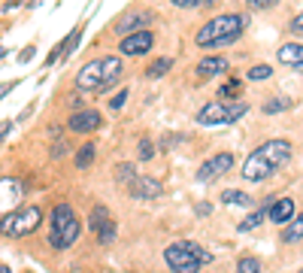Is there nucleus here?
<instances>
[{
    "mask_svg": "<svg viewBox=\"0 0 303 273\" xmlns=\"http://www.w3.org/2000/svg\"><path fill=\"white\" fill-rule=\"evenodd\" d=\"M291 161V143L288 140H267V143H261L249 158H246V164H243V179H249V182H264L267 176L279 170V167H285Z\"/></svg>",
    "mask_w": 303,
    "mask_h": 273,
    "instance_id": "f257e3e1",
    "label": "nucleus"
},
{
    "mask_svg": "<svg viewBox=\"0 0 303 273\" xmlns=\"http://www.w3.org/2000/svg\"><path fill=\"white\" fill-rule=\"evenodd\" d=\"M122 76V58L106 55L94 58L76 73V88L79 91H109V85H115Z\"/></svg>",
    "mask_w": 303,
    "mask_h": 273,
    "instance_id": "f03ea898",
    "label": "nucleus"
},
{
    "mask_svg": "<svg viewBox=\"0 0 303 273\" xmlns=\"http://www.w3.org/2000/svg\"><path fill=\"white\" fill-rule=\"evenodd\" d=\"M246 28V15H218L212 22H206L197 31V46L203 49H215V46H231Z\"/></svg>",
    "mask_w": 303,
    "mask_h": 273,
    "instance_id": "7ed1b4c3",
    "label": "nucleus"
},
{
    "mask_svg": "<svg viewBox=\"0 0 303 273\" xmlns=\"http://www.w3.org/2000/svg\"><path fill=\"white\" fill-rule=\"evenodd\" d=\"M79 237V219L70 204H55L52 219H49V246L52 249H70Z\"/></svg>",
    "mask_w": 303,
    "mask_h": 273,
    "instance_id": "20e7f679",
    "label": "nucleus"
},
{
    "mask_svg": "<svg viewBox=\"0 0 303 273\" xmlns=\"http://www.w3.org/2000/svg\"><path fill=\"white\" fill-rule=\"evenodd\" d=\"M164 258H167V264H170V270H173V273H197L203 264L212 258V255H209V252H203L197 243L182 240V243L167 246Z\"/></svg>",
    "mask_w": 303,
    "mask_h": 273,
    "instance_id": "39448f33",
    "label": "nucleus"
},
{
    "mask_svg": "<svg viewBox=\"0 0 303 273\" xmlns=\"http://www.w3.org/2000/svg\"><path fill=\"white\" fill-rule=\"evenodd\" d=\"M39 222H43V209L36 204H25V206H15L12 212H6L3 219H0V234L3 237H28V234H34L36 228H39Z\"/></svg>",
    "mask_w": 303,
    "mask_h": 273,
    "instance_id": "423d86ee",
    "label": "nucleus"
},
{
    "mask_svg": "<svg viewBox=\"0 0 303 273\" xmlns=\"http://www.w3.org/2000/svg\"><path fill=\"white\" fill-rule=\"evenodd\" d=\"M249 112V106L243 101L234 103H206L197 112V125H231L236 119H243Z\"/></svg>",
    "mask_w": 303,
    "mask_h": 273,
    "instance_id": "0eeeda50",
    "label": "nucleus"
},
{
    "mask_svg": "<svg viewBox=\"0 0 303 273\" xmlns=\"http://www.w3.org/2000/svg\"><path fill=\"white\" fill-rule=\"evenodd\" d=\"M231 167H234V155H231V152H218V155H212L200 170H197V179H200V182H215L218 176L231 173Z\"/></svg>",
    "mask_w": 303,
    "mask_h": 273,
    "instance_id": "6e6552de",
    "label": "nucleus"
},
{
    "mask_svg": "<svg viewBox=\"0 0 303 273\" xmlns=\"http://www.w3.org/2000/svg\"><path fill=\"white\" fill-rule=\"evenodd\" d=\"M100 125H103V119H100L97 109H76L67 122V128L73 134H91V131H97Z\"/></svg>",
    "mask_w": 303,
    "mask_h": 273,
    "instance_id": "1a4fd4ad",
    "label": "nucleus"
},
{
    "mask_svg": "<svg viewBox=\"0 0 303 273\" xmlns=\"http://www.w3.org/2000/svg\"><path fill=\"white\" fill-rule=\"evenodd\" d=\"M22 194H25V185L18 179H0V219L12 212L15 204H22Z\"/></svg>",
    "mask_w": 303,
    "mask_h": 273,
    "instance_id": "9d476101",
    "label": "nucleus"
},
{
    "mask_svg": "<svg viewBox=\"0 0 303 273\" xmlns=\"http://www.w3.org/2000/svg\"><path fill=\"white\" fill-rule=\"evenodd\" d=\"M152 22V12L149 9H131V12H125L118 22H115V34H122V36H128V34H134V31H143L146 25Z\"/></svg>",
    "mask_w": 303,
    "mask_h": 273,
    "instance_id": "9b49d317",
    "label": "nucleus"
},
{
    "mask_svg": "<svg viewBox=\"0 0 303 273\" xmlns=\"http://www.w3.org/2000/svg\"><path fill=\"white\" fill-rule=\"evenodd\" d=\"M152 43H155V34L143 28V31H134V34L122 36V52L125 55H146L152 49Z\"/></svg>",
    "mask_w": 303,
    "mask_h": 273,
    "instance_id": "f8f14e48",
    "label": "nucleus"
},
{
    "mask_svg": "<svg viewBox=\"0 0 303 273\" xmlns=\"http://www.w3.org/2000/svg\"><path fill=\"white\" fill-rule=\"evenodd\" d=\"M131 194L139 201H149V198H158L161 194V182L155 176H136L131 182Z\"/></svg>",
    "mask_w": 303,
    "mask_h": 273,
    "instance_id": "ddd939ff",
    "label": "nucleus"
},
{
    "mask_svg": "<svg viewBox=\"0 0 303 273\" xmlns=\"http://www.w3.org/2000/svg\"><path fill=\"white\" fill-rule=\"evenodd\" d=\"M228 67H231V61H228V58H218V55H209V58H203L200 64H197V76H200V79H212V76H218V73H225Z\"/></svg>",
    "mask_w": 303,
    "mask_h": 273,
    "instance_id": "4468645a",
    "label": "nucleus"
},
{
    "mask_svg": "<svg viewBox=\"0 0 303 273\" xmlns=\"http://www.w3.org/2000/svg\"><path fill=\"white\" fill-rule=\"evenodd\" d=\"M294 219V201L291 198H282V201H273L270 206V222L273 225H285Z\"/></svg>",
    "mask_w": 303,
    "mask_h": 273,
    "instance_id": "2eb2a0df",
    "label": "nucleus"
},
{
    "mask_svg": "<svg viewBox=\"0 0 303 273\" xmlns=\"http://www.w3.org/2000/svg\"><path fill=\"white\" fill-rule=\"evenodd\" d=\"M270 206H273V198H270V201H264V204L258 206L249 219H243V222H239V231H243V234H246V231H255L264 219H270Z\"/></svg>",
    "mask_w": 303,
    "mask_h": 273,
    "instance_id": "dca6fc26",
    "label": "nucleus"
},
{
    "mask_svg": "<svg viewBox=\"0 0 303 273\" xmlns=\"http://www.w3.org/2000/svg\"><path fill=\"white\" fill-rule=\"evenodd\" d=\"M279 61L288 64V67H300L303 64V46H297V43H285V46L279 49Z\"/></svg>",
    "mask_w": 303,
    "mask_h": 273,
    "instance_id": "f3484780",
    "label": "nucleus"
},
{
    "mask_svg": "<svg viewBox=\"0 0 303 273\" xmlns=\"http://www.w3.org/2000/svg\"><path fill=\"white\" fill-rule=\"evenodd\" d=\"M221 204H228V206H252L255 201H252L246 191H236V188H231V191H221Z\"/></svg>",
    "mask_w": 303,
    "mask_h": 273,
    "instance_id": "a211bd4d",
    "label": "nucleus"
},
{
    "mask_svg": "<svg viewBox=\"0 0 303 273\" xmlns=\"http://www.w3.org/2000/svg\"><path fill=\"white\" fill-rule=\"evenodd\" d=\"M106 222H112V219H109V209L97 204L94 209H91V216H88V231H100Z\"/></svg>",
    "mask_w": 303,
    "mask_h": 273,
    "instance_id": "6ab92c4d",
    "label": "nucleus"
},
{
    "mask_svg": "<svg viewBox=\"0 0 303 273\" xmlns=\"http://www.w3.org/2000/svg\"><path fill=\"white\" fill-rule=\"evenodd\" d=\"M91 164H94V146H91V143H85V146L76 152V167H79V170H85V167H91Z\"/></svg>",
    "mask_w": 303,
    "mask_h": 273,
    "instance_id": "aec40b11",
    "label": "nucleus"
},
{
    "mask_svg": "<svg viewBox=\"0 0 303 273\" xmlns=\"http://www.w3.org/2000/svg\"><path fill=\"white\" fill-rule=\"evenodd\" d=\"M300 237H303V212L297 219H291V228H288V231H282V240H285V243H297Z\"/></svg>",
    "mask_w": 303,
    "mask_h": 273,
    "instance_id": "412c9836",
    "label": "nucleus"
},
{
    "mask_svg": "<svg viewBox=\"0 0 303 273\" xmlns=\"http://www.w3.org/2000/svg\"><path fill=\"white\" fill-rule=\"evenodd\" d=\"M170 67H173V58H161V61H155L152 67L146 70V76H149V79H158V76H164Z\"/></svg>",
    "mask_w": 303,
    "mask_h": 273,
    "instance_id": "4be33fe9",
    "label": "nucleus"
},
{
    "mask_svg": "<svg viewBox=\"0 0 303 273\" xmlns=\"http://www.w3.org/2000/svg\"><path fill=\"white\" fill-rule=\"evenodd\" d=\"M239 91H243V82H236V79H231L228 85H221V91H218V94H221L225 101H228V98L234 101V98H239Z\"/></svg>",
    "mask_w": 303,
    "mask_h": 273,
    "instance_id": "5701e85b",
    "label": "nucleus"
},
{
    "mask_svg": "<svg viewBox=\"0 0 303 273\" xmlns=\"http://www.w3.org/2000/svg\"><path fill=\"white\" fill-rule=\"evenodd\" d=\"M288 106H291V101H288V98H273V101H267L264 112H267V115H273V112H282V109H288Z\"/></svg>",
    "mask_w": 303,
    "mask_h": 273,
    "instance_id": "b1692460",
    "label": "nucleus"
},
{
    "mask_svg": "<svg viewBox=\"0 0 303 273\" xmlns=\"http://www.w3.org/2000/svg\"><path fill=\"white\" fill-rule=\"evenodd\" d=\"M115 176H118V182H134L136 179L134 164H118V167H115Z\"/></svg>",
    "mask_w": 303,
    "mask_h": 273,
    "instance_id": "393cba45",
    "label": "nucleus"
},
{
    "mask_svg": "<svg viewBox=\"0 0 303 273\" xmlns=\"http://www.w3.org/2000/svg\"><path fill=\"white\" fill-rule=\"evenodd\" d=\"M236 273H261V264H258L255 258H243V261L236 264Z\"/></svg>",
    "mask_w": 303,
    "mask_h": 273,
    "instance_id": "a878e982",
    "label": "nucleus"
},
{
    "mask_svg": "<svg viewBox=\"0 0 303 273\" xmlns=\"http://www.w3.org/2000/svg\"><path fill=\"white\" fill-rule=\"evenodd\" d=\"M155 158V146L152 140H139V161H152Z\"/></svg>",
    "mask_w": 303,
    "mask_h": 273,
    "instance_id": "bb28decb",
    "label": "nucleus"
},
{
    "mask_svg": "<svg viewBox=\"0 0 303 273\" xmlns=\"http://www.w3.org/2000/svg\"><path fill=\"white\" fill-rule=\"evenodd\" d=\"M97 234H100V243H112V240H115V225H112V222H106Z\"/></svg>",
    "mask_w": 303,
    "mask_h": 273,
    "instance_id": "cd10ccee",
    "label": "nucleus"
},
{
    "mask_svg": "<svg viewBox=\"0 0 303 273\" xmlns=\"http://www.w3.org/2000/svg\"><path fill=\"white\" fill-rule=\"evenodd\" d=\"M270 73H273V70H270L267 64H258V67H252V70H249V79H267Z\"/></svg>",
    "mask_w": 303,
    "mask_h": 273,
    "instance_id": "c85d7f7f",
    "label": "nucleus"
},
{
    "mask_svg": "<svg viewBox=\"0 0 303 273\" xmlns=\"http://www.w3.org/2000/svg\"><path fill=\"white\" fill-rule=\"evenodd\" d=\"M125 101H128V88H122V91L109 101V106H112V109H122V106H125Z\"/></svg>",
    "mask_w": 303,
    "mask_h": 273,
    "instance_id": "c756f323",
    "label": "nucleus"
},
{
    "mask_svg": "<svg viewBox=\"0 0 303 273\" xmlns=\"http://www.w3.org/2000/svg\"><path fill=\"white\" fill-rule=\"evenodd\" d=\"M279 0H249V9H270V6H276Z\"/></svg>",
    "mask_w": 303,
    "mask_h": 273,
    "instance_id": "7c9ffc66",
    "label": "nucleus"
},
{
    "mask_svg": "<svg viewBox=\"0 0 303 273\" xmlns=\"http://www.w3.org/2000/svg\"><path fill=\"white\" fill-rule=\"evenodd\" d=\"M291 34H294V36H303V12L291 18Z\"/></svg>",
    "mask_w": 303,
    "mask_h": 273,
    "instance_id": "2f4dec72",
    "label": "nucleus"
},
{
    "mask_svg": "<svg viewBox=\"0 0 303 273\" xmlns=\"http://www.w3.org/2000/svg\"><path fill=\"white\" fill-rule=\"evenodd\" d=\"M64 152H67V143H64V140L52 146V158H64Z\"/></svg>",
    "mask_w": 303,
    "mask_h": 273,
    "instance_id": "473e14b6",
    "label": "nucleus"
},
{
    "mask_svg": "<svg viewBox=\"0 0 303 273\" xmlns=\"http://www.w3.org/2000/svg\"><path fill=\"white\" fill-rule=\"evenodd\" d=\"M197 3H209V0H173V6H182V9H191Z\"/></svg>",
    "mask_w": 303,
    "mask_h": 273,
    "instance_id": "72a5a7b5",
    "label": "nucleus"
},
{
    "mask_svg": "<svg viewBox=\"0 0 303 273\" xmlns=\"http://www.w3.org/2000/svg\"><path fill=\"white\" fill-rule=\"evenodd\" d=\"M31 55H34V46H28V49H22V55H18V61H22V64H28V61H31Z\"/></svg>",
    "mask_w": 303,
    "mask_h": 273,
    "instance_id": "f704fd0d",
    "label": "nucleus"
},
{
    "mask_svg": "<svg viewBox=\"0 0 303 273\" xmlns=\"http://www.w3.org/2000/svg\"><path fill=\"white\" fill-rule=\"evenodd\" d=\"M15 85H18V82H15V79H12V82H3V85H0V98H3V94H9V91H12V88H15Z\"/></svg>",
    "mask_w": 303,
    "mask_h": 273,
    "instance_id": "c9c22d12",
    "label": "nucleus"
},
{
    "mask_svg": "<svg viewBox=\"0 0 303 273\" xmlns=\"http://www.w3.org/2000/svg\"><path fill=\"white\" fill-rule=\"evenodd\" d=\"M9 131H12V122H3V128H0V143L6 140V134H9Z\"/></svg>",
    "mask_w": 303,
    "mask_h": 273,
    "instance_id": "e433bc0d",
    "label": "nucleus"
},
{
    "mask_svg": "<svg viewBox=\"0 0 303 273\" xmlns=\"http://www.w3.org/2000/svg\"><path fill=\"white\" fill-rule=\"evenodd\" d=\"M0 273H9V267H3V264H0Z\"/></svg>",
    "mask_w": 303,
    "mask_h": 273,
    "instance_id": "4c0bfd02",
    "label": "nucleus"
},
{
    "mask_svg": "<svg viewBox=\"0 0 303 273\" xmlns=\"http://www.w3.org/2000/svg\"><path fill=\"white\" fill-rule=\"evenodd\" d=\"M3 55H6V49H3V46H0V58H3Z\"/></svg>",
    "mask_w": 303,
    "mask_h": 273,
    "instance_id": "58836bf2",
    "label": "nucleus"
},
{
    "mask_svg": "<svg viewBox=\"0 0 303 273\" xmlns=\"http://www.w3.org/2000/svg\"><path fill=\"white\" fill-rule=\"evenodd\" d=\"M294 70H300V73H303V64H300V67H294Z\"/></svg>",
    "mask_w": 303,
    "mask_h": 273,
    "instance_id": "ea45409f",
    "label": "nucleus"
},
{
    "mask_svg": "<svg viewBox=\"0 0 303 273\" xmlns=\"http://www.w3.org/2000/svg\"><path fill=\"white\" fill-rule=\"evenodd\" d=\"M300 273H303V270H300Z\"/></svg>",
    "mask_w": 303,
    "mask_h": 273,
    "instance_id": "a19ab883",
    "label": "nucleus"
}]
</instances>
